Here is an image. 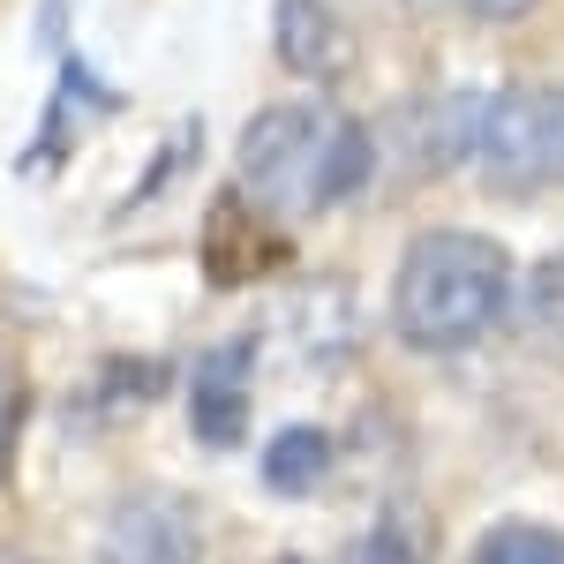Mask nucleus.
<instances>
[{
    "mask_svg": "<svg viewBox=\"0 0 564 564\" xmlns=\"http://www.w3.org/2000/svg\"><path fill=\"white\" fill-rule=\"evenodd\" d=\"M475 564H564V534L534 520H505L475 542Z\"/></svg>",
    "mask_w": 564,
    "mask_h": 564,
    "instance_id": "1a4fd4ad",
    "label": "nucleus"
},
{
    "mask_svg": "<svg viewBox=\"0 0 564 564\" xmlns=\"http://www.w3.org/2000/svg\"><path fill=\"white\" fill-rule=\"evenodd\" d=\"M0 564H31V557H0Z\"/></svg>",
    "mask_w": 564,
    "mask_h": 564,
    "instance_id": "4468645a",
    "label": "nucleus"
},
{
    "mask_svg": "<svg viewBox=\"0 0 564 564\" xmlns=\"http://www.w3.org/2000/svg\"><path fill=\"white\" fill-rule=\"evenodd\" d=\"M324 475H332V436H324V430H279V436H271V452H263V481H271L279 497H308Z\"/></svg>",
    "mask_w": 564,
    "mask_h": 564,
    "instance_id": "0eeeda50",
    "label": "nucleus"
},
{
    "mask_svg": "<svg viewBox=\"0 0 564 564\" xmlns=\"http://www.w3.org/2000/svg\"><path fill=\"white\" fill-rule=\"evenodd\" d=\"M467 15H481V23H520L527 8H542V0H459Z\"/></svg>",
    "mask_w": 564,
    "mask_h": 564,
    "instance_id": "f8f14e48",
    "label": "nucleus"
},
{
    "mask_svg": "<svg viewBox=\"0 0 564 564\" xmlns=\"http://www.w3.org/2000/svg\"><path fill=\"white\" fill-rule=\"evenodd\" d=\"M98 564H204V527L181 497H129L98 534Z\"/></svg>",
    "mask_w": 564,
    "mask_h": 564,
    "instance_id": "20e7f679",
    "label": "nucleus"
},
{
    "mask_svg": "<svg viewBox=\"0 0 564 564\" xmlns=\"http://www.w3.org/2000/svg\"><path fill=\"white\" fill-rule=\"evenodd\" d=\"M347 564H422V542H414V527H399V520H377L361 542H354V557Z\"/></svg>",
    "mask_w": 564,
    "mask_h": 564,
    "instance_id": "9d476101",
    "label": "nucleus"
},
{
    "mask_svg": "<svg viewBox=\"0 0 564 564\" xmlns=\"http://www.w3.org/2000/svg\"><path fill=\"white\" fill-rule=\"evenodd\" d=\"M520 324H527V339H534L542 354H564V257L534 263L527 302H520Z\"/></svg>",
    "mask_w": 564,
    "mask_h": 564,
    "instance_id": "6e6552de",
    "label": "nucleus"
},
{
    "mask_svg": "<svg viewBox=\"0 0 564 564\" xmlns=\"http://www.w3.org/2000/svg\"><path fill=\"white\" fill-rule=\"evenodd\" d=\"M512 302V257L505 241L489 234H422L406 257H399V279H391V324L399 339L422 354H459L497 332V316Z\"/></svg>",
    "mask_w": 564,
    "mask_h": 564,
    "instance_id": "f257e3e1",
    "label": "nucleus"
},
{
    "mask_svg": "<svg viewBox=\"0 0 564 564\" xmlns=\"http://www.w3.org/2000/svg\"><path fill=\"white\" fill-rule=\"evenodd\" d=\"M249 384H257V339H218L212 354H196L188 377V430L204 444H241L249 430Z\"/></svg>",
    "mask_w": 564,
    "mask_h": 564,
    "instance_id": "39448f33",
    "label": "nucleus"
},
{
    "mask_svg": "<svg viewBox=\"0 0 564 564\" xmlns=\"http://www.w3.org/2000/svg\"><path fill=\"white\" fill-rule=\"evenodd\" d=\"M271 39H279V61L294 76H308V84H339L354 68V31L332 0H279Z\"/></svg>",
    "mask_w": 564,
    "mask_h": 564,
    "instance_id": "423d86ee",
    "label": "nucleus"
},
{
    "mask_svg": "<svg viewBox=\"0 0 564 564\" xmlns=\"http://www.w3.org/2000/svg\"><path fill=\"white\" fill-rule=\"evenodd\" d=\"M241 181L263 212L279 218H316L339 196H354L369 181V135L332 106H271L241 129Z\"/></svg>",
    "mask_w": 564,
    "mask_h": 564,
    "instance_id": "f03ea898",
    "label": "nucleus"
},
{
    "mask_svg": "<svg viewBox=\"0 0 564 564\" xmlns=\"http://www.w3.org/2000/svg\"><path fill=\"white\" fill-rule=\"evenodd\" d=\"M263 564H302V557H263Z\"/></svg>",
    "mask_w": 564,
    "mask_h": 564,
    "instance_id": "ddd939ff",
    "label": "nucleus"
},
{
    "mask_svg": "<svg viewBox=\"0 0 564 564\" xmlns=\"http://www.w3.org/2000/svg\"><path fill=\"white\" fill-rule=\"evenodd\" d=\"M15 436H23V384H15V369L0 361V481L15 467Z\"/></svg>",
    "mask_w": 564,
    "mask_h": 564,
    "instance_id": "9b49d317",
    "label": "nucleus"
},
{
    "mask_svg": "<svg viewBox=\"0 0 564 564\" xmlns=\"http://www.w3.org/2000/svg\"><path fill=\"white\" fill-rule=\"evenodd\" d=\"M475 159L489 188H557L564 181V90L542 84H505L497 98L475 106Z\"/></svg>",
    "mask_w": 564,
    "mask_h": 564,
    "instance_id": "7ed1b4c3",
    "label": "nucleus"
}]
</instances>
